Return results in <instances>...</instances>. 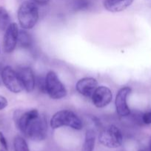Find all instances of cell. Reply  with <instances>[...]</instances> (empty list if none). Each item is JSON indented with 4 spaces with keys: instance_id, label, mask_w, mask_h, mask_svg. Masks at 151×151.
I'll list each match as a JSON object with an SVG mask.
<instances>
[{
    "instance_id": "obj_1",
    "label": "cell",
    "mask_w": 151,
    "mask_h": 151,
    "mask_svg": "<svg viewBox=\"0 0 151 151\" xmlns=\"http://www.w3.org/2000/svg\"><path fill=\"white\" fill-rule=\"evenodd\" d=\"M14 122L21 133L33 141H43L47 137V119L37 109L21 111L14 118Z\"/></svg>"
},
{
    "instance_id": "obj_16",
    "label": "cell",
    "mask_w": 151,
    "mask_h": 151,
    "mask_svg": "<svg viewBox=\"0 0 151 151\" xmlns=\"http://www.w3.org/2000/svg\"><path fill=\"white\" fill-rule=\"evenodd\" d=\"M90 0H74L72 3V9L76 12L85 11L91 7Z\"/></svg>"
},
{
    "instance_id": "obj_18",
    "label": "cell",
    "mask_w": 151,
    "mask_h": 151,
    "mask_svg": "<svg viewBox=\"0 0 151 151\" xmlns=\"http://www.w3.org/2000/svg\"><path fill=\"white\" fill-rule=\"evenodd\" d=\"M142 123L143 125H151V109L142 114Z\"/></svg>"
},
{
    "instance_id": "obj_5",
    "label": "cell",
    "mask_w": 151,
    "mask_h": 151,
    "mask_svg": "<svg viewBox=\"0 0 151 151\" xmlns=\"http://www.w3.org/2000/svg\"><path fill=\"white\" fill-rule=\"evenodd\" d=\"M99 139L101 144L105 147L117 148L122 145L123 135L118 127L111 125L105 127L101 131Z\"/></svg>"
},
{
    "instance_id": "obj_17",
    "label": "cell",
    "mask_w": 151,
    "mask_h": 151,
    "mask_svg": "<svg viewBox=\"0 0 151 151\" xmlns=\"http://www.w3.org/2000/svg\"><path fill=\"white\" fill-rule=\"evenodd\" d=\"M14 151H30L26 140L21 136H16L13 140Z\"/></svg>"
},
{
    "instance_id": "obj_6",
    "label": "cell",
    "mask_w": 151,
    "mask_h": 151,
    "mask_svg": "<svg viewBox=\"0 0 151 151\" xmlns=\"http://www.w3.org/2000/svg\"><path fill=\"white\" fill-rule=\"evenodd\" d=\"M1 79V83L4 84L6 88L11 92L17 94L24 89L17 71L13 69L10 66H3Z\"/></svg>"
},
{
    "instance_id": "obj_22",
    "label": "cell",
    "mask_w": 151,
    "mask_h": 151,
    "mask_svg": "<svg viewBox=\"0 0 151 151\" xmlns=\"http://www.w3.org/2000/svg\"><path fill=\"white\" fill-rule=\"evenodd\" d=\"M149 151H151V137L149 141Z\"/></svg>"
},
{
    "instance_id": "obj_10",
    "label": "cell",
    "mask_w": 151,
    "mask_h": 151,
    "mask_svg": "<svg viewBox=\"0 0 151 151\" xmlns=\"http://www.w3.org/2000/svg\"><path fill=\"white\" fill-rule=\"evenodd\" d=\"M98 81L92 77H85L78 80L76 84V90L79 94L87 98H91L96 88L99 86Z\"/></svg>"
},
{
    "instance_id": "obj_20",
    "label": "cell",
    "mask_w": 151,
    "mask_h": 151,
    "mask_svg": "<svg viewBox=\"0 0 151 151\" xmlns=\"http://www.w3.org/2000/svg\"><path fill=\"white\" fill-rule=\"evenodd\" d=\"M7 105H8V102H7L6 97L2 95H0V111L5 109Z\"/></svg>"
},
{
    "instance_id": "obj_8",
    "label": "cell",
    "mask_w": 151,
    "mask_h": 151,
    "mask_svg": "<svg viewBox=\"0 0 151 151\" xmlns=\"http://www.w3.org/2000/svg\"><path fill=\"white\" fill-rule=\"evenodd\" d=\"M19 29L16 23H10L4 31L3 38V50L4 52L11 53L14 51L18 44Z\"/></svg>"
},
{
    "instance_id": "obj_11",
    "label": "cell",
    "mask_w": 151,
    "mask_h": 151,
    "mask_svg": "<svg viewBox=\"0 0 151 151\" xmlns=\"http://www.w3.org/2000/svg\"><path fill=\"white\" fill-rule=\"evenodd\" d=\"M16 71L20 78L24 89L28 93L33 91L36 88V78L33 69L29 66H22Z\"/></svg>"
},
{
    "instance_id": "obj_23",
    "label": "cell",
    "mask_w": 151,
    "mask_h": 151,
    "mask_svg": "<svg viewBox=\"0 0 151 151\" xmlns=\"http://www.w3.org/2000/svg\"><path fill=\"white\" fill-rule=\"evenodd\" d=\"M139 151H145V150H139Z\"/></svg>"
},
{
    "instance_id": "obj_25",
    "label": "cell",
    "mask_w": 151,
    "mask_h": 151,
    "mask_svg": "<svg viewBox=\"0 0 151 151\" xmlns=\"http://www.w3.org/2000/svg\"><path fill=\"white\" fill-rule=\"evenodd\" d=\"M118 151H124V150H118Z\"/></svg>"
},
{
    "instance_id": "obj_14",
    "label": "cell",
    "mask_w": 151,
    "mask_h": 151,
    "mask_svg": "<svg viewBox=\"0 0 151 151\" xmlns=\"http://www.w3.org/2000/svg\"><path fill=\"white\" fill-rule=\"evenodd\" d=\"M18 44L22 48L30 49L33 46V38L26 29H21L18 37Z\"/></svg>"
},
{
    "instance_id": "obj_12",
    "label": "cell",
    "mask_w": 151,
    "mask_h": 151,
    "mask_svg": "<svg viewBox=\"0 0 151 151\" xmlns=\"http://www.w3.org/2000/svg\"><path fill=\"white\" fill-rule=\"evenodd\" d=\"M133 0H105L104 7L111 13L121 12L130 7Z\"/></svg>"
},
{
    "instance_id": "obj_26",
    "label": "cell",
    "mask_w": 151,
    "mask_h": 151,
    "mask_svg": "<svg viewBox=\"0 0 151 151\" xmlns=\"http://www.w3.org/2000/svg\"><path fill=\"white\" fill-rule=\"evenodd\" d=\"M0 151H4V150H0Z\"/></svg>"
},
{
    "instance_id": "obj_15",
    "label": "cell",
    "mask_w": 151,
    "mask_h": 151,
    "mask_svg": "<svg viewBox=\"0 0 151 151\" xmlns=\"http://www.w3.org/2000/svg\"><path fill=\"white\" fill-rule=\"evenodd\" d=\"M10 24V17L7 10L2 6H0V30L5 31Z\"/></svg>"
},
{
    "instance_id": "obj_24",
    "label": "cell",
    "mask_w": 151,
    "mask_h": 151,
    "mask_svg": "<svg viewBox=\"0 0 151 151\" xmlns=\"http://www.w3.org/2000/svg\"><path fill=\"white\" fill-rule=\"evenodd\" d=\"M0 52H1V46H0Z\"/></svg>"
},
{
    "instance_id": "obj_7",
    "label": "cell",
    "mask_w": 151,
    "mask_h": 151,
    "mask_svg": "<svg viewBox=\"0 0 151 151\" xmlns=\"http://www.w3.org/2000/svg\"><path fill=\"white\" fill-rule=\"evenodd\" d=\"M132 91L130 86L121 87L117 92L115 99V107L117 114L121 117L130 116L131 110L127 104V98Z\"/></svg>"
},
{
    "instance_id": "obj_13",
    "label": "cell",
    "mask_w": 151,
    "mask_h": 151,
    "mask_svg": "<svg viewBox=\"0 0 151 151\" xmlns=\"http://www.w3.org/2000/svg\"><path fill=\"white\" fill-rule=\"evenodd\" d=\"M96 134L93 129H87L84 135V141L83 143L81 151H93L96 144Z\"/></svg>"
},
{
    "instance_id": "obj_19",
    "label": "cell",
    "mask_w": 151,
    "mask_h": 151,
    "mask_svg": "<svg viewBox=\"0 0 151 151\" xmlns=\"http://www.w3.org/2000/svg\"><path fill=\"white\" fill-rule=\"evenodd\" d=\"M0 145L2 146L3 148L5 150H8V144H7V141L5 137L3 134L2 132L0 131Z\"/></svg>"
},
{
    "instance_id": "obj_3",
    "label": "cell",
    "mask_w": 151,
    "mask_h": 151,
    "mask_svg": "<svg viewBox=\"0 0 151 151\" xmlns=\"http://www.w3.org/2000/svg\"><path fill=\"white\" fill-rule=\"evenodd\" d=\"M50 125L53 129L69 127L76 131L83 128V123L79 116L70 110H61L53 115L50 121Z\"/></svg>"
},
{
    "instance_id": "obj_4",
    "label": "cell",
    "mask_w": 151,
    "mask_h": 151,
    "mask_svg": "<svg viewBox=\"0 0 151 151\" xmlns=\"http://www.w3.org/2000/svg\"><path fill=\"white\" fill-rule=\"evenodd\" d=\"M45 92L53 100H61L68 94L65 85L53 71H49L45 76Z\"/></svg>"
},
{
    "instance_id": "obj_21",
    "label": "cell",
    "mask_w": 151,
    "mask_h": 151,
    "mask_svg": "<svg viewBox=\"0 0 151 151\" xmlns=\"http://www.w3.org/2000/svg\"><path fill=\"white\" fill-rule=\"evenodd\" d=\"M33 2H35L36 4L39 5H45L50 1V0H33Z\"/></svg>"
},
{
    "instance_id": "obj_9",
    "label": "cell",
    "mask_w": 151,
    "mask_h": 151,
    "mask_svg": "<svg viewBox=\"0 0 151 151\" xmlns=\"http://www.w3.org/2000/svg\"><path fill=\"white\" fill-rule=\"evenodd\" d=\"M90 99L95 107L103 109L107 107L112 102V91L107 86H99L96 88Z\"/></svg>"
},
{
    "instance_id": "obj_2",
    "label": "cell",
    "mask_w": 151,
    "mask_h": 151,
    "mask_svg": "<svg viewBox=\"0 0 151 151\" xmlns=\"http://www.w3.org/2000/svg\"><path fill=\"white\" fill-rule=\"evenodd\" d=\"M19 25L23 29H31L36 26L39 19V10L33 1H25L20 4L17 11Z\"/></svg>"
}]
</instances>
